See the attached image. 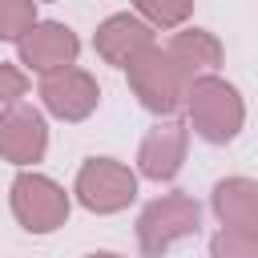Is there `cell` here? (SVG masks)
Masks as SVG:
<instances>
[{
  "label": "cell",
  "instance_id": "cell-1",
  "mask_svg": "<svg viewBox=\"0 0 258 258\" xmlns=\"http://www.w3.org/2000/svg\"><path fill=\"white\" fill-rule=\"evenodd\" d=\"M185 109L194 121V133L206 137L210 145H226L238 137L242 121H246V105L238 97V89L222 77H198L185 93Z\"/></svg>",
  "mask_w": 258,
  "mask_h": 258
},
{
  "label": "cell",
  "instance_id": "cell-2",
  "mask_svg": "<svg viewBox=\"0 0 258 258\" xmlns=\"http://www.w3.org/2000/svg\"><path fill=\"white\" fill-rule=\"evenodd\" d=\"M129 89L133 97L141 101V109L157 113V117H173L181 105H185V93H189V77L169 60V52L161 44L145 48L129 69Z\"/></svg>",
  "mask_w": 258,
  "mask_h": 258
},
{
  "label": "cell",
  "instance_id": "cell-3",
  "mask_svg": "<svg viewBox=\"0 0 258 258\" xmlns=\"http://www.w3.org/2000/svg\"><path fill=\"white\" fill-rule=\"evenodd\" d=\"M198 226H202V206L189 194L173 189V194L153 198L141 210V218H137V246H141L145 258H161L173 242L198 234Z\"/></svg>",
  "mask_w": 258,
  "mask_h": 258
},
{
  "label": "cell",
  "instance_id": "cell-4",
  "mask_svg": "<svg viewBox=\"0 0 258 258\" xmlns=\"http://www.w3.org/2000/svg\"><path fill=\"white\" fill-rule=\"evenodd\" d=\"M73 194L93 214H117V210H125L137 198V177H133L129 165H121L113 157H89L77 169Z\"/></svg>",
  "mask_w": 258,
  "mask_h": 258
},
{
  "label": "cell",
  "instance_id": "cell-5",
  "mask_svg": "<svg viewBox=\"0 0 258 258\" xmlns=\"http://www.w3.org/2000/svg\"><path fill=\"white\" fill-rule=\"evenodd\" d=\"M8 202H12L16 222L28 234H52L69 218V194H64V185H56L44 173H20L12 181Z\"/></svg>",
  "mask_w": 258,
  "mask_h": 258
},
{
  "label": "cell",
  "instance_id": "cell-6",
  "mask_svg": "<svg viewBox=\"0 0 258 258\" xmlns=\"http://www.w3.org/2000/svg\"><path fill=\"white\" fill-rule=\"evenodd\" d=\"M157 40H153V28L129 8V12H113V16H105L101 20V28H97V36H93V48H97V56L105 60V64H113V69H129L145 48H153Z\"/></svg>",
  "mask_w": 258,
  "mask_h": 258
},
{
  "label": "cell",
  "instance_id": "cell-7",
  "mask_svg": "<svg viewBox=\"0 0 258 258\" xmlns=\"http://www.w3.org/2000/svg\"><path fill=\"white\" fill-rule=\"evenodd\" d=\"M40 101L60 121H85L101 101V85L85 69H60L40 81Z\"/></svg>",
  "mask_w": 258,
  "mask_h": 258
},
{
  "label": "cell",
  "instance_id": "cell-8",
  "mask_svg": "<svg viewBox=\"0 0 258 258\" xmlns=\"http://www.w3.org/2000/svg\"><path fill=\"white\" fill-rule=\"evenodd\" d=\"M48 149V129H44V117L40 109L16 101L0 113V157L12 161V165H32L40 161Z\"/></svg>",
  "mask_w": 258,
  "mask_h": 258
},
{
  "label": "cell",
  "instance_id": "cell-9",
  "mask_svg": "<svg viewBox=\"0 0 258 258\" xmlns=\"http://www.w3.org/2000/svg\"><path fill=\"white\" fill-rule=\"evenodd\" d=\"M20 48V64H28L32 73H60V69H73L77 52H81V40L69 24H56V20H36V28L16 44Z\"/></svg>",
  "mask_w": 258,
  "mask_h": 258
},
{
  "label": "cell",
  "instance_id": "cell-10",
  "mask_svg": "<svg viewBox=\"0 0 258 258\" xmlns=\"http://www.w3.org/2000/svg\"><path fill=\"white\" fill-rule=\"evenodd\" d=\"M185 145H189V129L181 121H161L145 133V141L137 149V169L149 181H173L181 173Z\"/></svg>",
  "mask_w": 258,
  "mask_h": 258
},
{
  "label": "cell",
  "instance_id": "cell-11",
  "mask_svg": "<svg viewBox=\"0 0 258 258\" xmlns=\"http://www.w3.org/2000/svg\"><path fill=\"white\" fill-rule=\"evenodd\" d=\"M210 206L226 230H246L258 234V181L250 177H226L214 185Z\"/></svg>",
  "mask_w": 258,
  "mask_h": 258
},
{
  "label": "cell",
  "instance_id": "cell-12",
  "mask_svg": "<svg viewBox=\"0 0 258 258\" xmlns=\"http://www.w3.org/2000/svg\"><path fill=\"white\" fill-rule=\"evenodd\" d=\"M165 52L189 77V85L198 77H214V69L222 64V40L214 32H206V28H181V32H173L169 44H165Z\"/></svg>",
  "mask_w": 258,
  "mask_h": 258
},
{
  "label": "cell",
  "instance_id": "cell-13",
  "mask_svg": "<svg viewBox=\"0 0 258 258\" xmlns=\"http://www.w3.org/2000/svg\"><path fill=\"white\" fill-rule=\"evenodd\" d=\"M36 28V4L32 0H0V40H24Z\"/></svg>",
  "mask_w": 258,
  "mask_h": 258
},
{
  "label": "cell",
  "instance_id": "cell-14",
  "mask_svg": "<svg viewBox=\"0 0 258 258\" xmlns=\"http://www.w3.org/2000/svg\"><path fill=\"white\" fill-rule=\"evenodd\" d=\"M210 258H258V234L246 230H222L210 242Z\"/></svg>",
  "mask_w": 258,
  "mask_h": 258
},
{
  "label": "cell",
  "instance_id": "cell-15",
  "mask_svg": "<svg viewBox=\"0 0 258 258\" xmlns=\"http://www.w3.org/2000/svg\"><path fill=\"white\" fill-rule=\"evenodd\" d=\"M133 12H137L149 28H157V24H161V28H177L194 8H189V4H149V0H145V4H137Z\"/></svg>",
  "mask_w": 258,
  "mask_h": 258
},
{
  "label": "cell",
  "instance_id": "cell-16",
  "mask_svg": "<svg viewBox=\"0 0 258 258\" xmlns=\"http://www.w3.org/2000/svg\"><path fill=\"white\" fill-rule=\"evenodd\" d=\"M24 93H28V77H24L16 64H4V60H0V105L8 109V105H16Z\"/></svg>",
  "mask_w": 258,
  "mask_h": 258
},
{
  "label": "cell",
  "instance_id": "cell-17",
  "mask_svg": "<svg viewBox=\"0 0 258 258\" xmlns=\"http://www.w3.org/2000/svg\"><path fill=\"white\" fill-rule=\"evenodd\" d=\"M89 258H121V254H109V250H97V254H89Z\"/></svg>",
  "mask_w": 258,
  "mask_h": 258
}]
</instances>
